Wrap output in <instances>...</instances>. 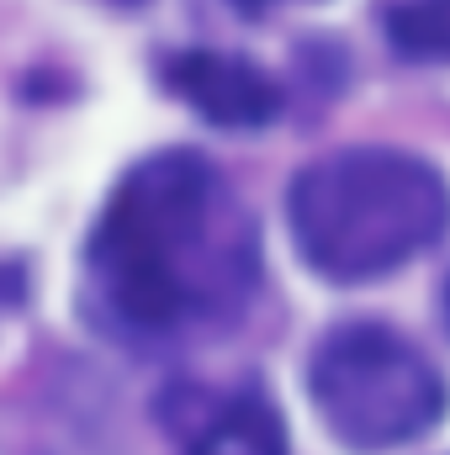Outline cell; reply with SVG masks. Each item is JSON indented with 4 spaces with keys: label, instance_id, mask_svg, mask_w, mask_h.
<instances>
[{
    "label": "cell",
    "instance_id": "2",
    "mask_svg": "<svg viewBox=\"0 0 450 455\" xmlns=\"http://www.w3.org/2000/svg\"><path fill=\"white\" fill-rule=\"evenodd\" d=\"M292 238L329 281H371L408 265L450 228V186L403 148H344L313 159L286 196Z\"/></svg>",
    "mask_w": 450,
    "mask_h": 455
},
{
    "label": "cell",
    "instance_id": "6",
    "mask_svg": "<svg viewBox=\"0 0 450 455\" xmlns=\"http://www.w3.org/2000/svg\"><path fill=\"white\" fill-rule=\"evenodd\" d=\"M387 37L408 59H450V0H392Z\"/></svg>",
    "mask_w": 450,
    "mask_h": 455
},
{
    "label": "cell",
    "instance_id": "7",
    "mask_svg": "<svg viewBox=\"0 0 450 455\" xmlns=\"http://www.w3.org/2000/svg\"><path fill=\"white\" fill-rule=\"evenodd\" d=\"M238 11H270V5H286V0H233Z\"/></svg>",
    "mask_w": 450,
    "mask_h": 455
},
{
    "label": "cell",
    "instance_id": "1",
    "mask_svg": "<svg viewBox=\"0 0 450 455\" xmlns=\"http://www.w3.org/2000/svg\"><path fill=\"white\" fill-rule=\"evenodd\" d=\"M85 270L117 329L170 339L249 291L254 228L202 154L165 148L122 175L91 233Z\"/></svg>",
    "mask_w": 450,
    "mask_h": 455
},
{
    "label": "cell",
    "instance_id": "4",
    "mask_svg": "<svg viewBox=\"0 0 450 455\" xmlns=\"http://www.w3.org/2000/svg\"><path fill=\"white\" fill-rule=\"evenodd\" d=\"M170 91L218 127H265L281 112V91L265 69L233 53H175L165 64Z\"/></svg>",
    "mask_w": 450,
    "mask_h": 455
},
{
    "label": "cell",
    "instance_id": "5",
    "mask_svg": "<svg viewBox=\"0 0 450 455\" xmlns=\"http://www.w3.org/2000/svg\"><path fill=\"white\" fill-rule=\"evenodd\" d=\"M191 455H286V435L265 397H233L202 424Z\"/></svg>",
    "mask_w": 450,
    "mask_h": 455
},
{
    "label": "cell",
    "instance_id": "8",
    "mask_svg": "<svg viewBox=\"0 0 450 455\" xmlns=\"http://www.w3.org/2000/svg\"><path fill=\"white\" fill-rule=\"evenodd\" d=\"M446 318H450V291H446Z\"/></svg>",
    "mask_w": 450,
    "mask_h": 455
},
{
    "label": "cell",
    "instance_id": "3",
    "mask_svg": "<svg viewBox=\"0 0 450 455\" xmlns=\"http://www.w3.org/2000/svg\"><path fill=\"white\" fill-rule=\"evenodd\" d=\"M313 408L350 451H392L430 435L446 413V381L424 349L382 323L334 329L313 349L308 371Z\"/></svg>",
    "mask_w": 450,
    "mask_h": 455
}]
</instances>
